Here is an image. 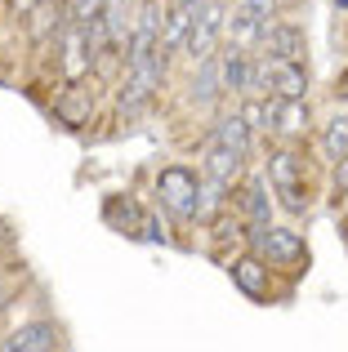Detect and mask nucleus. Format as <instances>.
I'll use <instances>...</instances> for the list:
<instances>
[{
  "label": "nucleus",
  "mask_w": 348,
  "mask_h": 352,
  "mask_svg": "<svg viewBox=\"0 0 348 352\" xmlns=\"http://www.w3.org/2000/svg\"><path fill=\"white\" fill-rule=\"evenodd\" d=\"M157 197L174 219L192 223V219H201V206H206V179H197L183 165H170V170L157 174Z\"/></svg>",
  "instance_id": "nucleus-1"
},
{
  "label": "nucleus",
  "mask_w": 348,
  "mask_h": 352,
  "mask_svg": "<svg viewBox=\"0 0 348 352\" xmlns=\"http://www.w3.org/2000/svg\"><path fill=\"white\" fill-rule=\"evenodd\" d=\"M268 174H272V188H277L281 206H286L290 214H304V210H308V188H304V156H299L295 147H281V152H272V161H268Z\"/></svg>",
  "instance_id": "nucleus-2"
},
{
  "label": "nucleus",
  "mask_w": 348,
  "mask_h": 352,
  "mask_svg": "<svg viewBox=\"0 0 348 352\" xmlns=\"http://www.w3.org/2000/svg\"><path fill=\"white\" fill-rule=\"evenodd\" d=\"M272 18H277V0H237V5H232V18H228L232 45H241V50L263 45Z\"/></svg>",
  "instance_id": "nucleus-3"
},
{
  "label": "nucleus",
  "mask_w": 348,
  "mask_h": 352,
  "mask_svg": "<svg viewBox=\"0 0 348 352\" xmlns=\"http://www.w3.org/2000/svg\"><path fill=\"white\" fill-rule=\"evenodd\" d=\"M224 23H228V5L224 0H201L197 18H192V27H188V41H183V50L192 54V63H201L206 54H215Z\"/></svg>",
  "instance_id": "nucleus-4"
},
{
  "label": "nucleus",
  "mask_w": 348,
  "mask_h": 352,
  "mask_svg": "<svg viewBox=\"0 0 348 352\" xmlns=\"http://www.w3.org/2000/svg\"><path fill=\"white\" fill-rule=\"evenodd\" d=\"M254 241H259V254L272 267H295L308 258L304 241H299V232H290V228H254Z\"/></svg>",
  "instance_id": "nucleus-5"
},
{
  "label": "nucleus",
  "mask_w": 348,
  "mask_h": 352,
  "mask_svg": "<svg viewBox=\"0 0 348 352\" xmlns=\"http://www.w3.org/2000/svg\"><path fill=\"white\" fill-rule=\"evenodd\" d=\"M263 80L272 98H304L308 94V72L299 58H263Z\"/></svg>",
  "instance_id": "nucleus-6"
},
{
  "label": "nucleus",
  "mask_w": 348,
  "mask_h": 352,
  "mask_svg": "<svg viewBox=\"0 0 348 352\" xmlns=\"http://www.w3.org/2000/svg\"><path fill=\"white\" fill-rule=\"evenodd\" d=\"M63 339L54 326H45V321H32V326H18L9 339H0V352H54Z\"/></svg>",
  "instance_id": "nucleus-7"
},
{
  "label": "nucleus",
  "mask_w": 348,
  "mask_h": 352,
  "mask_svg": "<svg viewBox=\"0 0 348 352\" xmlns=\"http://www.w3.org/2000/svg\"><path fill=\"white\" fill-rule=\"evenodd\" d=\"M241 161H246V152H237V147L210 138V147H206V179L219 183V188H228V183L237 179V170H241Z\"/></svg>",
  "instance_id": "nucleus-8"
},
{
  "label": "nucleus",
  "mask_w": 348,
  "mask_h": 352,
  "mask_svg": "<svg viewBox=\"0 0 348 352\" xmlns=\"http://www.w3.org/2000/svg\"><path fill=\"white\" fill-rule=\"evenodd\" d=\"M232 281H237V290H246L250 299H263V294H268V258L263 254H241L232 263Z\"/></svg>",
  "instance_id": "nucleus-9"
},
{
  "label": "nucleus",
  "mask_w": 348,
  "mask_h": 352,
  "mask_svg": "<svg viewBox=\"0 0 348 352\" xmlns=\"http://www.w3.org/2000/svg\"><path fill=\"white\" fill-rule=\"evenodd\" d=\"M263 50H268L272 58H299V63H304L308 45H304V32H299V27H290V23H272V27H268V36H263Z\"/></svg>",
  "instance_id": "nucleus-10"
},
{
  "label": "nucleus",
  "mask_w": 348,
  "mask_h": 352,
  "mask_svg": "<svg viewBox=\"0 0 348 352\" xmlns=\"http://www.w3.org/2000/svg\"><path fill=\"white\" fill-rule=\"evenodd\" d=\"M219 72H224V89H228V94H246L254 63L246 58V50H241V45H228V50L219 54Z\"/></svg>",
  "instance_id": "nucleus-11"
},
{
  "label": "nucleus",
  "mask_w": 348,
  "mask_h": 352,
  "mask_svg": "<svg viewBox=\"0 0 348 352\" xmlns=\"http://www.w3.org/2000/svg\"><path fill=\"white\" fill-rule=\"evenodd\" d=\"M219 89H224V72H219V54H206L197 67V80H192V98H197L201 107H210L219 98Z\"/></svg>",
  "instance_id": "nucleus-12"
},
{
  "label": "nucleus",
  "mask_w": 348,
  "mask_h": 352,
  "mask_svg": "<svg viewBox=\"0 0 348 352\" xmlns=\"http://www.w3.org/2000/svg\"><path fill=\"white\" fill-rule=\"evenodd\" d=\"M241 210H246V219H250L254 228H268L272 201H268V183H263V179H250V183H246V192H241Z\"/></svg>",
  "instance_id": "nucleus-13"
},
{
  "label": "nucleus",
  "mask_w": 348,
  "mask_h": 352,
  "mask_svg": "<svg viewBox=\"0 0 348 352\" xmlns=\"http://www.w3.org/2000/svg\"><path fill=\"white\" fill-rule=\"evenodd\" d=\"M272 129L277 134H304L308 129V107H304V98H277V116H272Z\"/></svg>",
  "instance_id": "nucleus-14"
},
{
  "label": "nucleus",
  "mask_w": 348,
  "mask_h": 352,
  "mask_svg": "<svg viewBox=\"0 0 348 352\" xmlns=\"http://www.w3.org/2000/svg\"><path fill=\"white\" fill-rule=\"evenodd\" d=\"M54 112L67 120V125H85L89 112H94V94H89L85 85H72V94L58 98V103H54Z\"/></svg>",
  "instance_id": "nucleus-15"
},
{
  "label": "nucleus",
  "mask_w": 348,
  "mask_h": 352,
  "mask_svg": "<svg viewBox=\"0 0 348 352\" xmlns=\"http://www.w3.org/2000/svg\"><path fill=\"white\" fill-rule=\"evenodd\" d=\"M125 14H130V0H107V5H103V27H107V45H125V41H130V18H125Z\"/></svg>",
  "instance_id": "nucleus-16"
},
{
  "label": "nucleus",
  "mask_w": 348,
  "mask_h": 352,
  "mask_svg": "<svg viewBox=\"0 0 348 352\" xmlns=\"http://www.w3.org/2000/svg\"><path fill=\"white\" fill-rule=\"evenodd\" d=\"M322 147H326V156H331V161H340V156L348 152V112H344V116H335L331 125H326Z\"/></svg>",
  "instance_id": "nucleus-17"
},
{
  "label": "nucleus",
  "mask_w": 348,
  "mask_h": 352,
  "mask_svg": "<svg viewBox=\"0 0 348 352\" xmlns=\"http://www.w3.org/2000/svg\"><path fill=\"white\" fill-rule=\"evenodd\" d=\"M103 5L107 0H67V23L72 27H89L103 18Z\"/></svg>",
  "instance_id": "nucleus-18"
},
{
  "label": "nucleus",
  "mask_w": 348,
  "mask_h": 352,
  "mask_svg": "<svg viewBox=\"0 0 348 352\" xmlns=\"http://www.w3.org/2000/svg\"><path fill=\"white\" fill-rule=\"evenodd\" d=\"M348 197V152L335 161V201H344Z\"/></svg>",
  "instance_id": "nucleus-19"
},
{
  "label": "nucleus",
  "mask_w": 348,
  "mask_h": 352,
  "mask_svg": "<svg viewBox=\"0 0 348 352\" xmlns=\"http://www.w3.org/2000/svg\"><path fill=\"white\" fill-rule=\"evenodd\" d=\"M139 236H148V241H166V228H161L152 214H143V232H139Z\"/></svg>",
  "instance_id": "nucleus-20"
}]
</instances>
